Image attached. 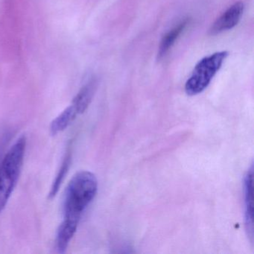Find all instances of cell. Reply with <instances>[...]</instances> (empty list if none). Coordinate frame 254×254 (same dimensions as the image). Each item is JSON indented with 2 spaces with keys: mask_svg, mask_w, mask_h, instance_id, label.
<instances>
[{
  "mask_svg": "<svg viewBox=\"0 0 254 254\" xmlns=\"http://www.w3.org/2000/svg\"><path fill=\"white\" fill-rule=\"evenodd\" d=\"M98 190L94 174L81 171L72 177L68 184L64 199V220L62 225L75 231L84 211L90 204Z\"/></svg>",
  "mask_w": 254,
  "mask_h": 254,
  "instance_id": "1",
  "label": "cell"
},
{
  "mask_svg": "<svg viewBox=\"0 0 254 254\" xmlns=\"http://www.w3.org/2000/svg\"><path fill=\"white\" fill-rule=\"evenodd\" d=\"M26 139L19 138L0 164V213L3 211L17 186L24 161Z\"/></svg>",
  "mask_w": 254,
  "mask_h": 254,
  "instance_id": "2",
  "label": "cell"
},
{
  "mask_svg": "<svg viewBox=\"0 0 254 254\" xmlns=\"http://www.w3.org/2000/svg\"><path fill=\"white\" fill-rule=\"evenodd\" d=\"M227 51L218 52L203 58L196 64L191 76L185 84V91L189 96H195L202 93L210 84L213 77L221 69L226 58Z\"/></svg>",
  "mask_w": 254,
  "mask_h": 254,
  "instance_id": "3",
  "label": "cell"
},
{
  "mask_svg": "<svg viewBox=\"0 0 254 254\" xmlns=\"http://www.w3.org/2000/svg\"><path fill=\"white\" fill-rule=\"evenodd\" d=\"M245 5L243 2H237L230 6L219 18L215 20L209 31L210 35H217L234 28L240 21Z\"/></svg>",
  "mask_w": 254,
  "mask_h": 254,
  "instance_id": "4",
  "label": "cell"
},
{
  "mask_svg": "<svg viewBox=\"0 0 254 254\" xmlns=\"http://www.w3.org/2000/svg\"><path fill=\"white\" fill-rule=\"evenodd\" d=\"M96 89V80L93 79L85 84L77 93L72 100V105L76 110L78 114H81L87 109Z\"/></svg>",
  "mask_w": 254,
  "mask_h": 254,
  "instance_id": "5",
  "label": "cell"
},
{
  "mask_svg": "<svg viewBox=\"0 0 254 254\" xmlns=\"http://www.w3.org/2000/svg\"><path fill=\"white\" fill-rule=\"evenodd\" d=\"M79 115L72 105L66 108L62 114H59L50 126L52 134L56 135L66 130Z\"/></svg>",
  "mask_w": 254,
  "mask_h": 254,
  "instance_id": "6",
  "label": "cell"
},
{
  "mask_svg": "<svg viewBox=\"0 0 254 254\" xmlns=\"http://www.w3.org/2000/svg\"><path fill=\"white\" fill-rule=\"evenodd\" d=\"M253 177L254 169L253 167L248 171L245 178V215H246L247 225L248 230L253 234Z\"/></svg>",
  "mask_w": 254,
  "mask_h": 254,
  "instance_id": "7",
  "label": "cell"
},
{
  "mask_svg": "<svg viewBox=\"0 0 254 254\" xmlns=\"http://www.w3.org/2000/svg\"><path fill=\"white\" fill-rule=\"evenodd\" d=\"M189 23H190V20L186 19L175 29H172L163 36L161 43H160V47H159L158 59H161L167 54L168 52L172 48L178 37L184 32Z\"/></svg>",
  "mask_w": 254,
  "mask_h": 254,
  "instance_id": "8",
  "label": "cell"
},
{
  "mask_svg": "<svg viewBox=\"0 0 254 254\" xmlns=\"http://www.w3.org/2000/svg\"><path fill=\"white\" fill-rule=\"evenodd\" d=\"M70 153L69 152L65 157L63 163H62V167H61V169L59 170L57 176H56V180H55L54 183H53V187H52L51 191H50V197H54L57 194L59 187H60L61 184L63 182L65 176H66V174L67 173L69 165H70Z\"/></svg>",
  "mask_w": 254,
  "mask_h": 254,
  "instance_id": "9",
  "label": "cell"
}]
</instances>
